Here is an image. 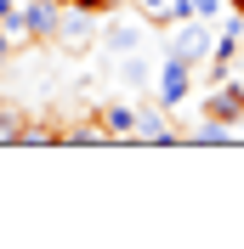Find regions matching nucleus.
<instances>
[{"mask_svg":"<svg viewBox=\"0 0 244 249\" xmlns=\"http://www.w3.org/2000/svg\"><path fill=\"white\" fill-rule=\"evenodd\" d=\"M91 119H97V136L102 142H137L142 108H131V102H102V108H91Z\"/></svg>","mask_w":244,"mask_h":249,"instance_id":"20e7f679","label":"nucleus"},{"mask_svg":"<svg viewBox=\"0 0 244 249\" xmlns=\"http://www.w3.org/2000/svg\"><path fill=\"white\" fill-rule=\"evenodd\" d=\"M239 136H244V119H239Z\"/></svg>","mask_w":244,"mask_h":249,"instance_id":"ddd939ff","label":"nucleus"},{"mask_svg":"<svg viewBox=\"0 0 244 249\" xmlns=\"http://www.w3.org/2000/svg\"><path fill=\"white\" fill-rule=\"evenodd\" d=\"M153 91H159V108H182V96L193 91V62H182V57H165L159 62V74H153Z\"/></svg>","mask_w":244,"mask_h":249,"instance_id":"f03ea898","label":"nucleus"},{"mask_svg":"<svg viewBox=\"0 0 244 249\" xmlns=\"http://www.w3.org/2000/svg\"><path fill=\"white\" fill-rule=\"evenodd\" d=\"M216 12H222V0H193V17H204V23H210Z\"/></svg>","mask_w":244,"mask_h":249,"instance_id":"9b49d317","label":"nucleus"},{"mask_svg":"<svg viewBox=\"0 0 244 249\" xmlns=\"http://www.w3.org/2000/svg\"><path fill=\"white\" fill-rule=\"evenodd\" d=\"M142 40H148V34H142L131 17H120V23H108V29H102V46L114 51V57H125V51H142Z\"/></svg>","mask_w":244,"mask_h":249,"instance_id":"0eeeda50","label":"nucleus"},{"mask_svg":"<svg viewBox=\"0 0 244 249\" xmlns=\"http://www.w3.org/2000/svg\"><path fill=\"white\" fill-rule=\"evenodd\" d=\"M153 74H159V68H153L142 51H125V57H120V79L131 85V91H148V85H153Z\"/></svg>","mask_w":244,"mask_h":249,"instance_id":"6e6552de","label":"nucleus"},{"mask_svg":"<svg viewBox=\"0 0 244 249\" xmlns=\"http://www.w3.org/2000/svg\"><path fill=\"white\" fill-rule=\"evenodd\" d=\"M204 119L233 124V130H239V119H244V79H239V74L216 79L210 91H204Z\"/></svg>","mask_w":244,"mask_h":249,"instance_id":"f257e3e1","label":"nucleus"},{"mask_svg":"<svg viewBox=\"0 0 244 249\" xmlns=\"http://www.w3.org/2000/svg\"><path fill=\"white\" fill-rule=\"evenodd\" d=\"M91 12H80V6H68V12L57 17V29H51V46H62L68 57H80V51H91Z\"/></svg>","mask_w":244,"mask_h":249,"instance_id":"39448f33","label":"nucleus"},{"mask_svg":"<svg viewBox=\"0 0 244 249\" xmlns=\"http://www.w3.org/2000/svg\"><path fill=\"white\" fill-rule=\"evenodd\" d=\"M62 6H80V12H91V17H108V12H120V0H62Z\"/></svg>","mask_w":244,"mask_h":249,"instance_id":"9d476101","label":"nucleus"},{"mask_svg":"<svg viewBox=\"0 0 244 249\" xmlns=\"http://www.w3.org/2000/svg\"><path fill=\"white\" fill-rule=\"evenodd\" d=\"M227 6H233V17H244V0H227Z\"/></svg>","mask_w":244,"mask_h":249,"instance_id":"f8f14e48","label":"nucleus"},{"mask_svg":"<svg viewBox=\"0 0 244 249\" xmlns=\"http://www.w3.org/2000/svg\"><path fill=\"white\" fill-rule=\"evenodd\" d=\"M23 124H29V113L6 102V108H0V142H23Z\"/></svg>","mask_w":244,"mask_h":249,"instance_id":"1a4fd4ad","label":"nucleus"},{"mask_svg":"<svg viewBox=\"0 0 244 249\" xmlns=\"http://www.w3.org/2000/svg\"><path fill=\"white\" fill-rule=\"evenodd\" d=\"M210 46H216V40H210V29H204V17H182V29L170 34L165 57H182V62H193V68H199V62L210 57Z\"/></svg>","mask_w":244,"mask_h":249,"instance_id":"7ed1b4c3","label":"nucleus"},{"mask_svg":"<svg viewBox=\"0 0 244 249\" xmlns=\"http://www.w3.org/2000/svg\"><path fill=\"white\" fill-rule=\"evenodd\" d=\"M131 6L148 29H176L182 17H193V0H131Z\"/></svg>","mask_w":244,"mask_h":249,"instance_id":"423d86ee","label":"nucleus"}]
</instances>
